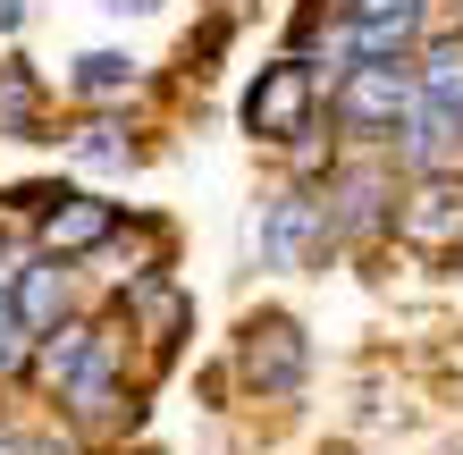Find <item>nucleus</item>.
<instances>
[{
	"mask_svg": "<svg viewBox=\"0 0 463 455\" xmlns=\"http://www.w3.org/2000/svg\"><path fill=\"white\" fill-rule=\"evenodd\" d=\"M68 160H76V169H101V177H127L135 160H144V144L127 136L118 110H93L85 127H68Z\"/></svg>",
	"mask_w": 463,
	"mask_h": 455,
	"instance_id": "obj_16",
	"label": "nucleus"
},
{
	"mask_svg": "<svg viewBox=\"0 0 463 455\" xmlns=\"http://www.w3.org/2000/svg\"><path fill=\"white\" fill-rule=\"evenodd\" d=\"M25 455H85L76 439H60V431H43V439H25Z\"/></svg>",
	"mask_w": 463,
	"mask_h": 455,
	"instance_id": "obj_18",
	"label": "nucleus"
},
{
	"mask_svg": "<svg viewBox=\"0 0 463 455\" xmlns=\"http://www.w3.org/2000/svg\"><path fill=\"white\" fill-rule=\"evenodd\" d=\"M9 304L25 312V329H34V337H51L60 320H76V261H60V253H34V261L17 270Z\"/></svg>",
	"mask_w": 463,
	"mask_h": 455,
	"instance_id": "obj_11",
	"label": "nucleus"
},
{
	"mask_svg": "<svg viewBox=\"0 0 463 455\" xmlns=\"http://www.w3.org/2000/svg\"><path fill=\"white\" fill-rule=\"evenodd\" d=\"M244 136L269 144V152H295L304 136H320V118H329V68L312 60V51H279V60L253 68V85L236 101Z\"/></svg>",
	"mask_w": 463,
	"mask_h": 455,
	"instance_id": "obj_1",
	"label": "nucleus"
},
{
	"mask_svg": "<svg viewBox=\"0 0 463 455\" xmlns=\"http://www.w3.org/2000/svg\"><path fill=\"white\" fill-rule=\"evenodd\" d=\"M110 346V320H93V312H76V320H60L43 346H34V388L43 396H68L76 380H85V363Z\"/></svg>",
	"mask_w": 463,
	"mask_h": 455,
	"instance_id": "obj_10",
	"label": "nucleus"
},
{
	"mask_svg": "<svg viewBox=\"0 0 463 455\" xmlns=\"http://www.w3.org/2000/svg\"><path fill=\"white\" fill-rule=\"evenodd\" d=\"M413 85L430 110L463 118V25H430V43L413 51Z\"/></svg>",
	"mask_w": 463,
	"mask_h": 455,
	"instance_id": "obj_15",
	"label": "nucleus"
},
{
	"mask_svg": "<svg viewBox=\"0 0 463 455\" xmlns=\"http://www.w3.org/2000/svg\"><path fill=\"white\" fill-rule=\"evenodd\" d=\"M135 93H144V68H135L127 51H85V60L68 68V101H85V110H118L127 118Z\"/></svg>",
	"mask_w": 463,
	"mask_h": 455,
	"instance_id": "obj_13",
	"label": "nucleus"
},
{
	"mask_svg": "<svg viewBox=\"0 0 463 455\" xmlns=\"http://www.w3.org/2000/svg\"><path fill=\"white\" fill-rule=\"evenodd\" d=\"M413 110H421L413 60H371V68H337L329 76V136L345 152H388Z\"/></svg>",
	"mask_w": 463,
	"mask_h": 455,
	"instance_id": "obj_2",
	"label": "nucleus"
},
{
	"mask_svg": "<svg viewBox=\"0 0 463 455\" xmlns=\"http://www.w3.org/2000/svg\"><path fill=\"white\" fill-rule=\"evenodd\" d=\"M236 380L261 396V405H295L312 380V337L295 312H244L236 329Z\"/></svg>",
	"mask_w": 463,
	"mask_h": 455,
	"instance_id": "obj_5",
	"label": "nucleus"
},
{
	"mask_svg": "<svg viewBox=\"0 0 463 455\" xmlns=\"http://www.w3.org/2000/svg\"><path fill=\"white\" fill-rule=\"evenodd\" d=\"M43 76L25 51H0V144H51L43 136Z\"/></svg>",
	"mask_w": 463,
	"mask_h": 455,
	"instance_id": "obj_12",
	"label": "nucleus"
},
{
	"mask_svg": "<svg viewBox=\"0 0 463 455\" xmlns=\"http://www.w3.org/2000/svg\"><path fill=\"white\" fill-rule=\"evenodd\" d=\"M388 160L404 177H447V169H463V118H447V110H421L396 127V144H388Z\"/></svg>",
	"mask_w": 463,
	"mask_h": 455,
	"instance_id": "obj_9",
	"label": "nucleus"
},
{
	"mask_svg": "<svg viewBox=\"0 0 463 455\" xmlns=\"http://www.w3.org/2000/svg\"><path fill=\"white\" fill-rule=\"evenodd\" d=\"M34 329H25V312L9 304V287H0V388H9V380H34Z\"/></svg>",
	"mask_w": 463,
	"mask_h": 455,
	"instance_id": "obj_17",
	"label": "nucleus"
},
{
	"mask_svg": "<svg viewBox=\"0 0 463 455\" xmlns=\"http://www.w3.org/2000/svg\"><path fill=\"white\" fill-rule=\"evenodd\" d=\"M118 228H127V220H118V203H110V194H93V185H68V194L34 220V245H43V253H60V261H85V253H110V245H118Z\"/></svg>",
	"mask_w": 463,
	"mask_h": 455,
	"instance_id": "obj_8",
	"label": "nucleus"
},
{
	"mask_svg": "<svg viewBox=\"0 0 463 455\" xmlns=\"http://www.w3.org/2000/svg\"><path fill=\"white\" fill-rule=\"evenodd\" d=\"M118 320H127V337L152 346V363H169L177 337L194 329V296L177 287V270H144V279L118 287Z\"/></svg>",
	"mask_w": 463,
	"mask_h": 455,
	"instance_id": "obj_7",
	"label": "nucleus"
},
{
	"mask_svg": "<svg viewBox=\"0 0 463 455\" xmlns=\"http://www.w3.org/2000/svg\"><path fill=\"white\" fill-rule=\"evenodd\" d=\"M118 405H127V380H118V329H110V346L85 363V380L60 396V413L76 422V431H101V422H127Z\"/></svg>",
	"mask_w": 463,
	"mask_h": 455,
	"instance_id": "obj_14",
	"label": "nucleus"
},
{
	"mask_svg": "<svg viewBox=\"0 0 463 455\" xmlns=\"http://www.w3.org/2000/svg\"><path fill=\"white\" fill-rule=\"evenodd\" d=\"M101 9H110V17H152L160 0H101Z\"/></svg>",
	"mask_w": 463,
	"mask_h": 455,
	"instance_id": "obj_19",
	"label": "nucleus"
},
{
	"mask_svg": "<svg viewBox=\"0 0 463 455\" xmlns=\"http://www.w3.org/2000/svg\"><path fill=\"white\" fill-rule=\"evenodd\" d=\"M396 253L421 261V270H455V261H463V169H447V177H404Z\"/></svg>",
	"mask_w": 463,
	"mask_h": 455,
	"instance_id": "obj_6",
	"label": "nucleus"
},
{
	"mask_svg": "<svg viewBox=\"0 0 463 455\" xmlns=\"http://www.w3.org/2000/svg\"><path fill=\"white\" fill-rule=\"evenodd\" d=\"M320 253H337L329 236V203L312 194V185H269L253 203V220H244V261L269 279H304Z\"/></svg>",
	"mask_w": 463,
	"mask_h": 455,
	"instance_id": "obj_4",
	"label": "nucleus"
},
{
	"mask_svg": "<svg viewBox=\"0 0 463 455\" xmlns=\"http://www.w3.org/2000/svg\"><path fill=\"white\" fill-rule=\"evenodd\" d=\"M320 203H329V236L337 253H379L396 245V203H404V169L388 152H345L337 177L320 185Z\"/></svg>",
	"mask_w": 463,
	"mask_h": 455,
	"instance_id": "obj_3",
	"label": "nucleus"
},
{
	"mask_svg": "<svg viewBox=\"0 0 463 455\" xmlns=\"http://www.w3.org/2000/svg\"><path fill=\"white\" fill-rule=\"evenodd\" d=\"M455 25H463V0H455Z\"/></svg>",
	"mask_w": 463,
	"mask_h": 455,
	"instance_id": "obj_20",
	"label": "nucleus"
}]
</instances>
